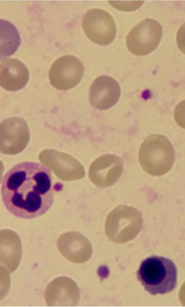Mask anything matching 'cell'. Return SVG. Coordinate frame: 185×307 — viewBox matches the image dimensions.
<instances>
[{
    "mask_svg": "<svg viewBox=\"0 0 185 307\" xmlns=\"http://www.w3.org/2000/svg\"><path fill=\"white\" fill-rule=\"evenodd\" d=\"M44 298L48 306H75L79 302L80 294L76 283L66 276L53 280L45 289Z\"/></svg>",
    "mask_w": 185,
    "mask_h": 307,
    "instance_id": "obj_9",
    "label": "cell"
},
{
    "mask_svg": "<svg viewBox=\"0 0 185 307\" xmlns=\"http://www.w3.org/2000/svg\"><path fill=\"white\" fill-rule=\"evenodd\" d=\"M114 2L113 5L114 7L119 10L131 11L136 10L139 8L143 3L144 1H128L126 2Z\"/></svg>",
    "mask_w": 185,
    "mask_h": 307,
    "instance_id": "obj_16",
    "label": "cell"
},
{
    "mask_svg": "<svg viewBox=\"0 0 185 307\" xmlns=\"http://www.w3.org/2000/svg\"><path fill=\"white\" fill-rule=\"evenodd\" d=\"M57 246L63 257L73 263H84L92 257V249L90 242L78 232H69L62 235L57 242Z\"/></svg>",
    "mask_w": 185,
    "mask_h": 307,
    "instance_id": "obj_12",
    "label": "cell"
},
{
    "mask_svg": "<svg viewBox=\"0 0 185 307\" xmlns=\"http://www.w3.org/2000/svg\"><path fill=\"white\" fill-rule=\"evenodd\" d=\"M162 35L161 25L151 18L144 19L130 31L126 38L128 50L137 56L150 54L159 43Z\"/></svg>",
    "mask_w": 185,
    "mask_h": 307,
    "instance_id": "obj_5",
    "label": "cell"
},
{
    "mask_svg": "<svg viewBox=\"0 0 185 307\" xmlns=\"http://www.w3.org/2000/svg\"><path fill=\"white\" fill-rule=\"evenodd\" d=\"M57 189L47 166L36 162H22L5 174L1 185V198L7 210L14 216L33 219L49 210Z\"/></svg>",
    "mask_w": 185,
    "mask_h": 307,
    "instance_id": "obj_1",
    "label": "cell"
},
{
    "mask_svg": "<svg viewBox=\"0 0 185 307\" xmlns=\"http://www.w3.org/2000/svg\"><path fill=\"white\" fill-rule=\"evenodd\" d=\"M137 276L145 290L153 295L168 294L176 287V266L165 257L154 255L145 258L141 262Z\"/></svg>",
    "mask_w": 185,
    "mask_h": 307,
    "instance_id": "obj_2",
    "label": "cell"
},
{
    "mask_svg": "<svg viewBox=\"0 0 185 307\" xmlns=\"http://www.w3.org/2000/svg\"><path fill=\"white\" fill-rule=\"evenodd\" d=\"M29 79V73L25 64L19 60L9 58L0 65V85L6 90L16 91L23 88Z\"/></svg>",
    "mask_w": 185,
    "mask_h": 307,
    "instance_id": "obj_13",
    "label": "cell"
},
{
    "mask_svg": "<svg viewBox=\"0 0 185 307\" xmlns=\"http://www.w3.org/2000/svg\"><path fill=\"white\" fill-rule=\"evenodd\" d=\"M142 225V216L138 210L131 206L120 205L107 216L105 231L110 241L122 243L135 237L141 230Z\"/></svg>",
    "mask_w": 185,
    "mask_h": 307,
    "instance_id": "obj_4",
    "label": "cell"
},
{
    "mask_svg": "<svg viewBox=\"0 0 185 307\" xmlns=\"http://www.w3.org/2000/svg\"><path fill=\"white\" fill-rule=\"evenodd\" d=\"M123 171V162L119 157L113 154L102 155L90 165L88 177L96 186L106 188L115 183Z\"/></svg>",
    "mask_w": 185,
    "mask_h": 307,
    "instance_id": "obj_8",
    "label": "cell"
},
{
    "mask_svg": "<svg viewBox=\"0 0 185 307\" xmlns=\"http://www.w3.org/2000/svg\"><path fill=\"white\" fill-rule=\"evenodd\" d=\"M139 163L142 169L152 176L163 175L171 169L175 159L174 147L165 136L151 135L142 143L139 152Z\"/></svg>",
    "mask_w": 185,
    "mask_h": 307,
    "instance_id": "obj_3",
    "label": "cell"
},
{
    "mask_svg": "<svg viewBox=\"0 0 185 307\" xmlns=\"http://www.w3.org/2000/svg\"><path fill=\"white\" fill-rule=\"evenodd\" d=\"M82 25L87 37L98 45H108L116 37V28L113 19L103 10L94 8L88 10L83 17Z\"/></svg>",
    "mask_w": 185,
    "mask_h": 307,
    "instance_id": "obj_6",
    "label": "cell"
},
{
    "mask_svg": "<svg viewBox=\"0 0 185 307\" xmlns=\"http://www.w3.org/2000/svg\"><path fill=\"white\" fill-rule=\"evenodd\" d=\"M22 247L18 241L2 243L0 247V268L9 274L17 268L20 261Z\"/></svg>",
    "mask_w": 185,
    "mask_h": 307,
    "instance_id": "obj_14",
    "label": "cell"
},
{
    "mask_svg": "<svg viewBox=\"0 0 185 307\" xmlns=\"http://www.w3.org/2000/svg\"><path fill=\"white\" fill-rule=\"evenodd\" d=\"M121 89L118 82L113 78L102 75L96 78L91 84L89 91L91 105L99 110L109 109L118 101Z\"/></svg>",
    "mask_w": 185,
    "mask_h": 307,
    "instance_id": "obj_11",
    "label": "cell"
},
{
    "mask_svg": "<svg viewBox=\"0 0 185 307\" xmlns=\"http://www.w3.org/2000/svg\"><path fill=\"white\" fill-rule=\"evenodd\" d=\"M1 146L6 149L3 154L14 155L25 148L29 138L27 124L22 118L12 117L6 119L0 124Z\"/></svg>",
    "mask_w": 185,
    "mask_h": 307,
    "instance_id": "obj_10",
    "label": "cell"
},
{
    "mask_svg": "<svg viewBox=\"0 0 185 307\" xmlns=\"http://www.w3.org/2000/svg\"><path fill=\"white\" fill-rule=\"evenodd\" d=\"M19 33L14 25L7 20H0V57L12 55L20 44Z\"/></svg>",
    "mask_w": 185,
    "mask_h": 307,
    "instance_id": "obj_15",
    "label": "cell"
},
{
    "mask_svg": "<svg viewBox=\"0 0 185 307\" xmlns=\"http://www.w3.org/2000/svg\"><path fill=\"white\" fill-rule=\"evenodd\" d=\"M83 64L80 60L72 55L57 58L52 64L48 72L51 85L58 90L66 91L76 86L83 77Z\"/></svg>",
    "mask_w": 185,
    "mask_h": 307,
    "instance_id": "obj_7",
    "label": "cell"
}]
</instances>
